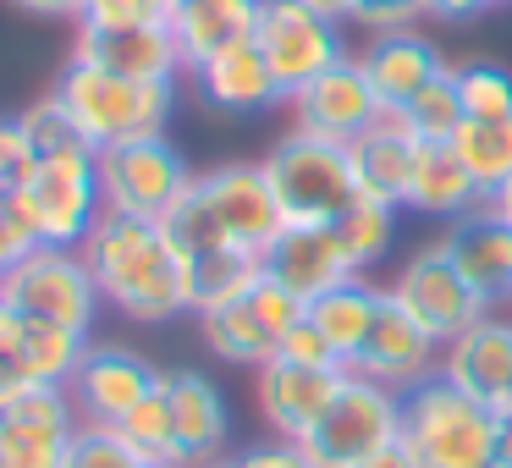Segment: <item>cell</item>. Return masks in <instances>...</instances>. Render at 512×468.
I'll use <instances>...</instances> for the list:
<instances>
[{"mask_svg": "<svg viewBox=\"0 0 512 468\" xmlns=\"http://www.w3.org/2000/svg\"><path fill=\"white\" fill-rule=\"evenodd\" d=\"M83 259L111 309H122L138 325H166L188 309V265L171 248L160 221H133V215H100L83 237Z\"/></svg>", "mask_w": 512, "mask_h": 468, "instance_id": "1", "label": "cell"}, {"mask_svg": "<svg viewBox=\"0 0 512 468\" xmlns=\"http://www.w3.org/2000/svg\"><path fill=\"white\" fill-rule=\"evenodd\" d=\"M166 237L182 259L210 254V248H248V254H265L281 232H287V215L281 199L265 177V160H232V166L199 171L193 188L177 199V210L166 215Z\"/></svg>", "mask_w": 512, "mask_h": 468, "instance_id": "2", "label": "cell"}, {"mask_svg": "<svg viewBox=\"0 0 512 468\" xmlns=\"http://www.w3.org/2000/svg\"><path fill=\"white\" fill-rule=\"evenodd\" d=\"M56 100L67 105V116L78 122L83 144L100 155V149L127 144V138L166 133L171 111H177V83L122 78V72L89 67V61L72 56L56 78Z\"/></svg>", "mask_w": 512, "mask_h": 468, "instance_id": "3", "label": "cell"}, {"mask_svg": "<svg viewBox=\"0 0 512 468\" xmlns=\"http://www.w3.org/2000/svg\"><path fill=\"white\" fill-rule=\"evenodd\" d=\"M496 424L501 413L457 391L441 369L402 391V446L419 468H490Z\"/></svg>", "mask_w": 512, "mask_h": 468, "instance_id": "4", "label": "cell"}, {"mask_svg": "<svg viewBox=\"0 0 512 468\" xmlns=\"http://www.w3.org/2000/svg\"><path fill=\"white\" fill-rule=\"evenodd\" d=\"M12 210L45 248H83V237L100 226L105 193H100V155L94 149H61L34 155L28 177L17 182Z\"/></svg>", "mask_w": 512, "mask_h": 468, "instance_id": "5", "label": "cell"}, {"mask_svg": "<svg viewBox=\"0 0 512 468\" xmlns=\"http://www.w3.org/2000/svg\"><path fill=\"white\" fill-rule=\"evenodd\" d=\"M265 177L281 199L287 226H336L347 204H358V171L353 149L336 138L303 133L292 127L287 138H276V149L265 155Z\"/></svg>", "mask_w": 512, "mask_h": 468, "instance_id": "6", "label": "cell"}, {"mask_svg": "<svg viewBox=\"0 0 512 468\" xmlns=\"http://www.w3.org/2000/svg\"><path fill=\"white\" fill-rule=\"evenodd\" d=\"M397 441H402V391L347 369L336 397L325 402V413L298 446L309 457V468H358Z\"/></svg>", "mask_w": 512, "mask_h": 468, "instance_id": "7", "label": "cell"}, {"mask_svg": "<svg viewBox=\"0 0 512 468\" xmlns=\"http://www.w3.org/2000/svg\"><path fill=\"white\" fill-rule=\"evenodd\" d=\"M0 303L17 309L23 320H45V325H67V331H94L100 314V287L89 276L83 248H28L6 276H0Z\"/></svg>", "mask_w": 512, "mask_h": 468, "instance_id": "8", "label": "cell"}, {"mask_svg": "<svg viewBox=\"0 0 512 468\" xmlns=\"http://www.w3.org/2000/svg\"><path fill=\"white\" fill-rule=\"evenodd\" d=\"M199 171L182 160V149L166 133L127 138V144L100 149V193L111 215H133V221H166L177 199L193 188Z\"/></svg>", "mask_w": 512, "mask_h": 468, "instance_id": "9", "label": "cell"}, {"mask_svg": "<svg viewBox=\"0 0 512 468\" xmlns=\"http://www.w3.org/2000/svg\"><path fill=\"white\" fill-rule=\"evenodd\" d=\"M391 298L402 303V309L413 314V320L424 325V331L435 336V342H452V336H463L474 320H485L496 303L485 298V292L474 287V281L457 270L452 248H446V237H435V243H419L408 259H402L397 281H391Z\"/></svg>", "mask_w": 512, "mask_h": 468, "instance_id": "10", "label": "cell"}, {"mask_svg": "<svg viewBox=\"0 0 512 468\" xmlns=\"http://www.w3.org/2000/svg\"><path fill=\"white\" fill-rule=\"evenodd\" d=\"M303 309H309V303L292 298V292L281 287V281L259 276L254 287L243 292V298L215 303V309L193 314V320H199L204 347H210V353L221 358V364L259 369V364H270V358H276L281 336H287L292 325L303 320Z\"/></svg>", "mask_w": 512, "mask_h": 468, "instance_id": "11", "label": "cell"}, {"mask_svg": "<svg viewBox=\"0 0 512 468\" xmlns=\"http://www.w3.org/2000/svg\"><path fill=\"white\" fill-rule=\"evenodd\" d=\"M254 45L270 61L281 94H298L303 83H314L320 72H331L336 61H347V39L342 23L320 17L303 0H259V23H254Z\"/></svg>", "mask_w": 512, "mask_h": 468, "instance_id": "12", "label": "cell"}, {"mask_svg": "<svg viewBox=\"0 0 512 468\" xmlns=\"http://www.w3.org/2000/svg\"><path fill=\"white\" fill-rule=\"evenodd\" d=\"M78 402L67 386H28L0 402V468H61L78 435Z\"/></svg>", "mask_w": 512, "mask_h": 468, "instance_id": "13", "label": "cell"}, {"mask_svg": "<svg viewBox=\"0 0 512 468\" xmlns=\"http://www.w3.org/2000/svg\"><path fill=\"white\" fill-rule=\"evenodd\" d=\"M160 375H166V369H155L144 353H133V347L89 342V353H83L78 375L67 380V391H72V402H78L83 424H122L127 413L160 386Z\"/></svg>", "mask_w": 512, "mask_h": 468, "instance_id": "14", "label": "cell"}, {"mask_svg": "<svg viewBox=\"0 0 512 468\" xmlns=\"http://www.w3.org/2000/svg\"><path fill=\"white\" fill-rule=\"evenodd\" d=\"M287 111H292V127H303V133L353 144L364 127L380 122L386 105H380L375 83L364 78V61L347 56V61H336L331 72H320L314 83H303V89L287 100Z\"/></svg>", "mask_w": 512, "mask_h": 468, "instance_id": "15", "label": "cell"}, {"mask_svg": "<svg viewBox=\"0 0 512 468\" xmlns=\"http://www.w3.org/2000/svg\"><path fill=\"white\" fill-rule=\"evenodd\" d=\"M347 369H358V375L380 380V386H391V391H408V386H419V380H430L435 369H441V342H435L386 287V303H380L375 325H369L364 347L353 353Z\"/></svg>", "mask_w": 512, "mask_h": 468, "instance_id": "16", "label": "cell"}, {"mask_svg": "<svg viewBox=\"0 0 512 468\" xmlns=\"http://www.w3.org/2000/svg\"><path fill=\"white\" fill-rule=\"evenodd\" d=\"M72 56L89 61V67L122 72V78H144V83H177V72H188L171 23H122V28L78 23Z\"/></svg>", "mask_w": 512, "mask_h": 468, "instance_id": "17", "label": "cell"}, {"mask_svg": "<svg viewBox=\"0 0 512 468\" xmlns=\"http://www.w3.org/2000/svg\"><path fill=\"white\" fill-rule=\"evenodd\" d=\"M441 375L490 413H512V320L496 309L441 347Z\"/></svg>", "mask_w": 512, "mask_h": 468, "instance_id": "18", "label": "cell"}, {"mask_svg": "<svg viewBox=\"0 0 512 468\" xmlns=\"http://www.w3.org/2000/svg\"><path fill=\"white\" fill-rule=\"evenodd\" d=\"M259 265H265L270 281H281V287L303 303L325 298V292H336L342 281L358 276L347 248H342V237H336V226H287V232L259 254Z\"/></svg>", "mask_w": 512, "mask_h": 468, "instance_id": "19", "label": "cell"}, {"mask_svg": "<svg viewBox=\"0 0 512 468\" xmlns=\"http://www.w3.org/2000/svg\"><path fill=\"white\" fill-rule=\"evenodd\" d=\"M347 369H309V364H287V358H270L254 369V402L259 419L270 424V435L281 441H303L314 430V419L325 413V402L336 397Z\"/></svg>", "mask_w": 512, "mask_h": 468, "instance_id": "20", "label": "cell"}, {"mask_svg": "<svg viewBox=\"0 0 512 468\" xmlns=\"http://www.w3.org/2000/svg\"><path fill=\"white\" fill-rule=\"evenodd\" d=\"M166 397H171V430H177L182 468L221 463L232 441V413L226 397L204 369H166Z\"/></svg>", "mask_w": 512, "mask_h": 468, "instance_id": "21", "label": "cell"}, {"mask_svg": "<svg viewBox=\"0 0 512 468\" xmlns=\"http://www.w3.org/2000/svg\"><path fill=\"white\" fill-rule=\"evenodd\" d=\"M364 78L375 83L380 105L386 111H402V105L413 100L419 89H430L435 78H441L452 61L441 56V45L435 39H424L419 28H397V34H369L364 45Z\"/></svg>", "mask_w": 512, "mask_h": 468, "instance_id": "22", "label": "cell"}, {"mask_svg": "<svg viewBox=\"0 0 512 468\" xmlns=\"http://www.w3.org/2000/svg\"><path fill=\"white\" fill-rule=\"evenodd\" d=\"M193 83H199L204 105H215V111H226V116H259V111L287 105V94H281L276 72L259 56L254 39H243V45L221 50L215 61H204V67L193 72Z\"/></svg>", "mask_w": 512, "mask_h": 468, "instance_id": "23", "label": "cell"}, {"mask_svg": "<svg viewBox=\"0 0 512 468\" xmlns=\"http://www.w3.org/2000/svg\"><path fill=\"white\" fill-rule=\"evenodd\" d=\"M347 149H353V171H358V193L364 199H386V204L408 199L413 160H419V133L408 127L402 111H380V122L364 127Z\"/></svg>", "mask_w": 512, "mask_h": 468, "instance_id": "24", "label": "cell"}, {"mask_svg": "<svg viewBox=\"0 0 512 468\" xmlns=\"http://www.w3.org/2000/svg\"><path fill=\"white\" fill-rule=\"evenodd\" d=\"M446 248H452L457 270L485 292L490 303H507L512 298V226L501 221L490 204L446 221Z\"/></svg>", "mask_w": 512, "mask_h": 468, "instance_id": "25", "label": "cell"}, {"mask_svg": "<svg viewBox=\"0 0 512 468\" xmlns=\"http://www.w3.org/2000/svg\"><path fill=\"white\" fill-rule=\"evenodd\" d=\"M259 0H177L171 12V34H177L182 67L199 72L204 61H215L221 50L254 39Z\"/></svg>", "mask_w": 512, "mask_h": 468, "instance_id": "26", "label": "cell"}, {"mask_svg": "<svg viewBox=\"0 0 512 468\" xmlns=\"http://www.w3.org/2000/svg\"><path fill=\"white\" fill-rule=\"evenodd\" d=\"M490 204L479 193V182L468 177V166L457 160L452 144H419V160H413V182H408V199L402 210H419L435 215V221H457V215Z\"/></svg>", "mask_w": 512, "mask_h": 468, "instance_id": "27", "label": "cell"}, {"mask_svg": "<svg viewBox=\"0 0 512 468\" xmlns=\"http://www.w3.org/2000/svg\"><path fill=\"white\" fill-rule=\"evenodd\" d=\"M380 303H386V287H375V281L353 276V281H342L336 292L314 298L303 314L314 320V331L331 342V353L342 358V369H347V364H353V353L364 347V336H369V325H375Z\"/></svg>", "mask_w": 512, "mask_h": 468, "instance_id": "28", "label": "cell"}, {"mask_svg": "<svg viewBox=\"0 0 512 468\" xmlns=\"http://www.w3.org/2000/svg\"><path fill=\"white\" fill-rule=\"evenodd\" d=\"M452 149L485 199H496V188L512 182V116H463V127L452 133Z\"/></svg>", "mask_w": 512, "mask_h": 468, "instance_id": "29", "label": "cell"}, {"mask_svg": "<svg viewBox=\"0 0 512 468\" xmlns=\"http://www.w3.org/2000/svg\"><path fill=\"white\" fill-rule=\"evenodd\" d=\"M182 265H188V309L193 314L215 309V303L243 298V292L265 276L259 254H248V248H210V254L182 259Z\"/></svg>", "mask_w": 512, "mask_h": 468, "instance_id": "30", "label": "cell"}, {"mask_svg": "<svg viewBox=\"0 0 512 468\" xmlns=\"http://www.w3.org/2000/svg\"><path fill=\"white\" fill-rule=\"evenodd\" d=\"M397 210L402 204H386V199H358V204L342 210L336 237H342V248H347V259H353L358 276L375 270L380 259L391 254V243H397Z\"/></svg>", "mask_w": 512, "mask_h": 468, "instance_id": "31", "label": "cell"}, {"mask_svg": "<svg viewBox=\"0 0 512 468\" xmlns=\"http://www.w3.org/2000/svg\"><path fill=\"white\" fill-rule=\"evenodd\" d=\"M127 446L138 452V463H166V468H182V452H177V430H171V397H166V375L160 386L127 413L122 424H111Z\"/></svg>", "mask_w": 512, "mask_h": 468, "instance_id": "32", "label": "cell"}, {"mask_svg": "<svg viewBox=\"0 0 512 468\" xmlns=\"http://www.w3.org/2000/svg\"><path fill=\"white\" fill-rule=\"evenodd\" d=\"M408 127L419 133V144H452V133L463 127V100H457V67H446L430 89H419L402 105Z\"/></svg>", "mask_w": 512, "mask_h": 468, "instance_id": "33", "label": "cell"}, {"mask_svg": "<svg viewBox=\"0 0 512 468\" xmlns=\"http://www.w3.org/2000/svg\"><path fill=\"white\" fill-rule=\"evenodd\" d=\"M17 127H23V138H28V149L34 155H61V149H89L83 144V133H78V122L67 116V105L56 100V89L50 94H39L28 111H17Z\"/></svg>", "mask_w": 512, "mask_h": 468, "instance_id": "34", "label": "cell"}, {"mask_svg": "<svg viewBox=\"0 0 512 468\" xmlns=\"http://www.w3.org/2000/svg\"><path fill=\"white\" fill-rule=\"evenodd\" d=\"M457 100L463 116H512V72L496 61H468L457 67Z\"/></svg>", "mask_w": 512, "mask_h": 468, "instance_id": "35", "label": "cell"}, {"mask_svg": "<svg viewBox=\"0 0 512 468\" xmlns=\"http://www.w3.org/2000/svg\"><path fill=\"white\" fill-rule=\"evenodd\" d=\"M61 468H144V463H138V452L111 430V424H78Z\"/></svg>", "mask_w": 512, "mask_h": 468, "instance_id": "36", "label": "cell"}, {"mask_svg": "<svg viewBox=\"0 0 512 468\" xmlns=\"http://www.w3.org/2000/svg\"><path fill=\"white\" fill-rule=\"evenodd\" d=\"M430 17V0H358L347 23L364 34H397V28H419Z\"/></svg>", "mask_w": 512, "mask_h": 468, "instance_id": "37", "label": "cell"}, {"mask_svg": "<svg viewBox=\"0 0 512 468\" xmlns=\"http://www.w3.org/2000/svg\"><path fill=\"white\" fill-rule=\"evenodd\" d=\"M28 386H34V375H28V358H23V314L0 303V402Z\"/></svg>", "mask_w": 512, "mask_h": 468, "instance_id": "38", "label": "cell"}, {"mask_svg": "<svg viewBox=\"0 0 512 468\" xmlns=\"http://www.w3.org/2000/svg\"><path fill=\"white\" fill-rule=\"evenodd\" d=\"M177 0H89L83 6V23L100 28H122V23H171Z\"/></svg>", "mask_w": 512, "mask_h": 468, "instance_id": "39", "label": "cell"}, {"mask_svg": "<svg viewBox=\"0 0 512 468\" xmlns=\"http://www.w3.org/2000/svg\"><path fill=\"white\" fill-rule=\"evenodd\" d=\"M276 358H287V364H309V369H342V358L331 353V342H325L320 331H314V320L303 314L298 325H292L287 336H281Z\"/></svg>", "mask_w": 512, "mask_h": 468, "instance_id": "40", "label": "cell"}, {"mask_svg": "<svg viewBox=\"0 0 512 468\" xmlns=\"http://www.w3.org/2000/svg\"><path fill=\"white\" fill-rule=\"evenodd\" d=\"M28 166H34V149H28L17 116H0V199H12L17 182L28 177Z\"/></svg>", "mask_w": 512, "mask_h": 468, "instance_id": "41", "label": "cell"}, {"mask_svg": "<svg viewBox=\"0 0 512 468\" xmlns=\"http://www.w3.org/2000/svg\"><path fill=\"white\" fill-rule=\"evenodd\" d=\"M226 468H309V457H303L298 441H259V446H243V452L226 457Z\"/></svg>", "mask_w": 512, "mask_h": 468, "instance_id": "42", "label": "cell"}, {"mask_svg": "<svg viewBox=\"0 0 512 468\" xmlns=\"http://www.w3.org/2000/svg\"><path fill=\"white\" fill-rule=\"evenodd\" d=\"M28 248H39L34 243V232L23 226V215L12 210V199H0V276L17 265V259L28 254Z\"/></svg>", "mask_w": 512, "mask_h": 468, "instance_id": "43", "label": "cell"}, {"mask_svg": "<svg viewBox=\"0 0 512 468\" xmlns=\"http://www.w3.org/2000/svg\"><path fill=\"white\" fill-rule=\"evenodd\" d=\"M6 6L23 17H50V23H83V6L89 0H6Z\"/></svg>", "mask_w": 512, "mask_h": 468, "instance_id": "44", "label": "cell"}, {"mask_svg": "<svg viewBox=\"0 0 512 468\" xmlns=\"http://www.w3.org/2000/svg\"><path fill=\"white\" fill-rule=\"evenodd\" d=\"M490 6H496V0H430V17H441V23H474Z\"/></svg>", "mask_w": 512, "mask_h": 468, "instance_id": "45", "label": "cell"}, {"mask_svg": "<svg viewBox=\"0 0 512 468\" xmlns=\"http://www.w3.org/2000/svg\"><path fill=\"white\" fill-rule=\"evenodd\" d=\"M358 468H419V463H413V452L397 441V446H386V452H375L369 463H358Z\"/></svg>", "mask_w": 512, "mask_h": 468, "instance_id": "46", "label": "cell"}, {"mask_svg": "<svg viewBox=\"0 0 512 468\" xmlns=\"http://www.w3.org/2000/svg\"><path fill=\"white\" fill-rule=\"evenodd\" d=\"M490 468H512V413H501V424H496V457H490Z\"/></svg>", "mask_w": 512, "mask_h": 468, "instance_id": "47", "label": "cell"}, {"mask_svg": "<svg viewBox=\"0 0 512 468\" xmlns=\"http://www.w3.org/2000/svg\"><path fill=\"white\" fill-rule=\"evenodd\" d=\"M303 6H314V12H320V17H331V23H347L358 0H303Z\"/></svg>", "mask_w": 512, "mask_h": 468, "instance_id": "48", "label": "cell"}, {"mask_svg": "<svg viewBox=\"0 0 512 468\" xmlns=\"http://www.w3.org/2000/svg\"><path fill=\"white\" fill-rule=\"evenodd\" d=\"M490 210H496L501 221L512 226V182H507V188H496V199H490Z\"/></svg>", "mask_w": 512, "mask_h": 468, "instance_id": "49", "label": "cell"}, {"mask_svg": "<svg viewBox=\"0 0 512 468\" xmlns=\"http://www.w3.org/2000/svg\"><path fill=\"white\" fill-rule=\"evenodd\" d=\"M199 468H226V457H221V463H199Z\"/></svg>", "mask_w": 512, "mask_h": 468, "instance_id": "50", "label": "cell"}, {"mask_svg": "<svg viewBox=\"0 0 512 468\" xmlns=\"http://www.w3.org/2000/svg\"><path fill=\"white\" fill-rule=\"evenodd\" d=\"M144 468H166V463H144Z\"/></svg>", "mask_w": 512, "mask_h": 468, "instance_id": "51", "label": "cell"}, {"mask_svg": "<svg viewBox=\"0 0 512 468\" xmlns=\"http://www.w3.org/2000/svg\"><path fill=\"white\" fill-rule=\"evenodd\" d=\"M496 6H501V0H496Z\"/></svg>", "mask_w": 512, "mask_h": 468, "instance_id": "52", "label": "cell"}, {"mask_svg": "<svg viewBox=\"0 0 512 468\" xmlns=\"http://www.w3.org/2000/svg\"><path fill=\"white\" fill-rule=\"evenodd\" d=\"M507 303H512V298H507Z\"/></svg>", "mask_w": 512, "mask_h": 468, "instance_id": "53", "label": "cell"}]
</instances>
